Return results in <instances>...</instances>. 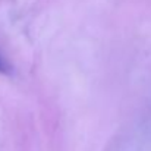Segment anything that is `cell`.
<instances>
[{"instance_id": "cell-1", "label": "cell", "mask_w": 151, "mask_h": 151, "mask_svg": "<svg viewBox=\"0 0 151 151\" xmlns=\"http://www.w3.org/2000/svg\"><path fill=\"white\" fill-rule=\"evenodd\" d=\"M10 72V66L7 65V62L0 56V73H9Z\"/></svg>"}]
</instances>
